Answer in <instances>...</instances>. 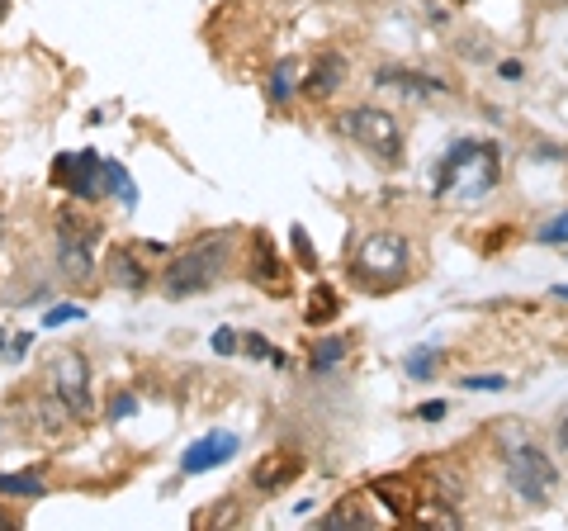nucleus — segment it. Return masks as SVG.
<instances>
[{"label": "nucleus", "instance_id": "f257e3e1", "mask_svg": "<svg viewBox=\"0 0 568 531\" xmlns=\"http://www.w3.org/2000/svg\"><path fill=\"white\" fill-rule=\"evenodd\" d=\"M228 252H232V242L223 238V233L190 242L180 257H171V266H166V275H161L166 299H195V294L213 290L218 275L228 271Z\"/></svg>", "mask_w": 568, "mask_h": 531}, {"label": "nucleus", "instance_id": "f03ea898", "mask_svg": "<svg viewBox=\"0 0 568 531\" xmlns=\"http://www.w3.org/2000/svg\"><path fill=\"white\" fill-rule=\"evenodd\" d=\"M460 181H469L464 190L469 195H488L497 185V147L493 143H455L445 152V162L436 166V176H431V195L445 200L450 190Z\"/></svg>", "mask_w": 568, "mask_h": 531}, {"label": "nucleus", "instance_id": "7ed1b4c3", "mask_svg": "<svg viewBox=\"0 0 568 531\" xmlns=\"http://www.w3.org/2000/svg\"><path fill=\"white\" fill-rule=\"evenodd\" d=\"M337 133L351 138L355 147L374 152L379 162H398L403 157V129L384 105H351V110L337 114Z\"/></svg>", "mask_w": 568, "mask_h": 531}, {"label": "nucleus", "instance_id": "20e7f679", "mask_svg": "<svg viewBox=\"0 0 568 531\" xmlns=\"http://www.w3.org/2000/svg\"><path fill=\"white\" fill-rule=\"evenodd\" d=\"M408 257H412V247L398 233H370V238L355 247L351 275L360 285H370V290H393L408 275Z\"/></svg>", "mask_w": 568, "mask_h": 531}, {"label": "nucleus", "instance_id": "39448f33", "mask_svg": "<svg viewBox=\"0 0 568 531\" xmlns=\"http://www.w3.org/2000/svg\"><path fill=\"white\" fill-rule=\"evenodd\" d=\"M507 479H512V489L531 508H540V503H550V494L559 489V465L550 460V451H540V446H512L507 451Z\"/></svg>", "mask_w": 568, "mask_h": 531}, {"label": "nucleus", "instance_id": "423d86ee", "mask_svg": "<svg viewBox=\"0 0 568 531\" xmlns=\"http://www.w3.org/2000/svg\"><path fill=\"white\" fill-rule=\"evenodd\" d=\"M48 385L71 418H90V361L76 347H62L48 361Z\"/></svg>", "mask_w": 568, "mask_h": 531}, {"label": "nucleus", "instance_id": "0eeeda50", "mask_svg": "<svg viewBox=\"0 0 568 531\" xmlns=\"http://www.w3.org/2000/svg\"><path fill=\"white\" fill-rule=\"evenodd\" d=\"M105 162L95 157V147L86 152H67V157H57L53 162V185L57 190H67L76 200H100L105 195Z\"/></svg>", "mask_w": 568, "mask_h": 531}, {"label": "nucleus", "instance_id": "6e6552de", "mask_svg": "<svg viewBox=\"0 0 568 531\" xmlns=\"http://www.w3.org/2000/svg\"><path fill=\"white\" fill-rule=\"evenodd\" d=\"M374 86H384V91H398L403 100H417V105L436 100V95H450V86H445L441 76L417 72V67H379V72H374Z\"/></svg>", "mask_w": 568, "mask_h": 531}, {"label": "nucleus", "instance_id": "1a4fd4ad", "mask_svg": "<svg viewBox=\"0 0 568 531\" xmlns=\"http://www.w3.org/2000/svg\"><path fill=\"white\" fill-rule=\"evenodd\" d=\"M303 475V456L299 451H266V456L251 465V489H261V494H280L284 484H294Z\"/></svg>", "mask_w": 568, "mask_h": 531}, {"label": "nucleus", "instance_id": "9d476101", "mask_svg": "<svg viewBox=\"0 0 568 531\" xmlns=\"http://www.w3.org/2000/svg\"><path fill=\"white\" fill-rule=\"evenodd\" d=\"M237 432H209V437H199L185 456H180V470L185 475H204V470H218V465H228L237 456Z\"/></svg>", "mask_w": 568, "mask_h": 531}, {"label": "nucleus", "instance_id": "9b49d317", "mask_svg": "<svg viewBox=\"0 0 568 531\" xmlns=\"http://www.w3.org/2000/svg\"><path fill=\"white\" fill-rule=\"evenodd\" d=\"M57 271L76 280V285H86L90 275H95V261H90V238L81 233H57Z\"/></svg>", "mask_w": 568, "mask_h": 531}, {"label": "nucleus", "instance_id": "f8f14e48", "mask_svg": "<svg viewBox=\"0 0 568 531\" xmlns=\"http://www.w3.org/2000/svg\"><path fill=\"white\" fill-rule=\"evenodd\" d=\"M341 81H346V57H341V53H322L318 62L308 67V76H303V95H308V100H327Z\"/></svg>", "mask_w": 568, "mask_h": 531}, {"label": "nucleus", "instance_id": "ddd939ff", "mask_svg": "<svg viewBox=\"0 0 568 531\" xmlns=\"http://www.w3.org/2000/svg\"><path fill=\"white\" fill-rule=\"evenodd\" d=\"M251 247H256L251 280H256V285H266V290H284V285H289V275H284V261L275 257V242H270L266 233H256V238H251Z\"/></svg>", "mask_w": 568, "mask_h": 531}, {"label": "nucleus", "instance_id": "4468645a", "mask_svg": "<svg viewBox=\"0 0 568 531\" xmlns=\"http://www.w3.org/2000/svg\"><path fill=\"white\" fill-rule=\"evenodd\" d=\"M109 280L119 285V290H147V266L133 247H114V257H109Z\"/></svg>", "mask_w": 568, "mask_h": 531}, {"label": "nucleus", "instance_id": "2eb2a0df", "mask_svg": "<svg viewBox=\"0 0 568 531\" xmlns=\"http://www.w3.org/2000/svg\"><path fill=\"white\" fill-rule=\"evenodd\" d=\"M346 356H351V342H346V337H322L318 347H313V356H308V375H332Z\"/></svg>", "mask_w": 568, "mask_h": 531}, {"label": "nucleus", "instance_id": "dca6fc26", "mask_svg": "<svg viewBox=\"0 0 568 531\" xmlns=\"http://www.w3.org/2000/svg\"><path fill=\"white\" fill-rule=\"evenodd\" d=\"M308 299H313V304H308V323H313V328H318V323H332V318H337L341 299H337V290H332V285H318V290L308 294Z\"/></svg>", "mask_w": 568, "mask_h": 531}, {"label": "nucleus", "instance_id": "f3484780", "mask_svg": "<svg viewBox=\"0 0 568 531\" xmlns=\"http://www.w3.org/2000/svg\"><path fill=\"white\" fill-rule=\"evenodd\" d=\"M0 494L5 498H43V479L38 475H0Z\"/></svg>", "mask_w": 568, "mask_h": 531}, {"label": "nucleus", "instance_id": "a211bd4d", "mask_svg": "<svg viewBox=\"0 0 568 531\" xmlns=\"http://www.w3.org/2000/svg\"><path fill=\"white\" fill-rule=\"evenodd\" d=\"M294 62H280L275 72H270V105H289V95H294Z\"/></svg>", "mask_w": 568, "mask_h": 531}, {"label": "nucleus", "instance_id": "6ab92c4d", "mask_svg": "<svg viewBox=\"0 0 568 531\" xmlns=\"http://www.w3.org/2000/svg\"><path fill=\"white\" fill-rule=\"evenodd\" d=\"M105 190L119 195L124 204H138V190H133V181H128V171L119 162H105Z\"/></svg>", "mask_w": 568, "mask_h": 531}, {"label": "nucleus", "instance_id": "aec40b11", "mask_svg": "<svg viewBox=\"0 0 568 531\" xmlns=\"http://www.w3.org/2000/svg\"><path fill=\"white\" fill-rule=\"evenodd\" d=\"M436 366H441V351H436V347H417L408 356V375H412V380H431Z\"/></svg>", "mask_w": 568, "mask_h": 531}, {"label": "nucleus", "instance_id": "412c9836", "mask_svg": "<svg viewBox=\"0 0 568 531\" xmlns=\"http://www.w3.org/2000/svg\"><path fill=\"white\" fill-rule=\"evenodd\" d=\"M128 413H138V399H133L128 389H114V394H109V418L119 422V418H128Z\"/></svg>", "mask_w": 568, "mask_h": 531}, {"label": "nucleus", "instance_id": "4be33fe9", "mask_svg": "<svg viewBox=\"0 0 568 531\" xmlns=\"http://www.w3.org/2000/svg\"><path fill=\"white\" fill-rule=\"evenodd\" d=\"M540 242H550V247H559V242H568V214H559V219H550L540 233H535Z\"/></svg>", "mask_w": 568, "mask_h": 531}, {"label": "nucleus", "instance_id": "5701e85b", "mask_svg": "<svg viewBox=\"0 0 568 531\" xmlns=\"http://www.w3.org/2000/svg\"><path fill=\"white\" fill-rule=\"evenodd\" d=\"M289 238H294V252H299V266H308V271H313V266H318V257H313V242H308V233H303V228H289Z\"/></svg>", "mask_w": 568, "mask_h": 531}, {"label": "nucleus", "instance_id": "b1692460", "mask_svg": "<svg viewBox=\"0 0 568 531\" xmlns=\"http://www.w3.org/2000/svg\"><path fill=\"white\" fill-rule=\"evenodd\" d=\"M81 318H86V309H71V304L43 313V323H48V328H62V323H81Z\"/></svg>", "mask_w": 568, "mask_h": 531}, {"label": "nucleus", "instance_id": "393cba45", "mask_svg": "<svg viewBox=\"0 0 568 531\" xmlns=\"http://www.w3.org/2000/svg\"><path fill=\"white\" fill-rule=\"evenodd\" d=\"M464 389H507V375H464Z\"/></svg>", "mask_w": 568, "mask_h": 531}, {"label": "nucleus", "instance_id": "a878e982", "mask_svg": "<svg viewBox=\"0 0 568 531\" xmlns=\"http://www.w3.org/2000/svg\"><path fill=\"white\" fill-rule=\"evenodd\" d=\"M242 351H247L251 361H266V356H270V342L261 337V332H247V342H242Z\"/></svg>", "mask_w": 568, "mask_h": 531}, {"label": "nucleus", "instance_id": "bb28decb", "mask_svg": "<svg viewBox=\"0 0 568 531\" xmlns=\"http://www.w3.org/2000/svg\"><path fill=\"white\" fill-rule=\"evenodd\" d=\"M213 351H218V356H232V351H237V332L218 328V332H213Z\"/></svg>", "mask_w": 568, "mask_h": 531}, {"label": "nucleus", "instance_id": "cd10ccee", "mask_svg": "<svg viewBox=\"0 0 568 531\" xmlns=\"http://www.w3.org/2000/svg\"><path fill=\"white\" fill-rule=\"evenodd\" d=\"M445 413H450V403H445V399H431V403H422V408H417V418H422V422H441Z\"/></svg>", "mask_w": 568, "mask_h": 531}, {"label": "nucleus", "instance_id": "c85d7f7f", "mask_svg": "<svg viewBox=\"0 0 568 531\" xmlns=\"http://www.w3.org/2000/svg\"><path fill=\"white\" fill-rule=\"evenodd\" d=\"M29 347H34V332H19V337H10V342H5V356H10V361H19Z\"/></svg>", "mask_w": 568, "mask_h": 531}, {"label": "nucleus", "instance_id": "c756f323", "mask_svg": "<svg viewBox=\"0 0 568 531\" xmlns=\"http://www.w3.org/2000/svg\"><path fill=\"white\" fill-rule=\"evenodd\" d=\"M497 76H502V81H521V76H526V67H521V62H502V67H497Z\"/></svg>", "mask_w": 568, "mask_h": 531}, {"label": "nucleus", "instance_id": "7c9ffc66", "mask_svg": "<svg viewBox=\"0 0 568 531\" xmlns=\"http://www.w3.org/2000/svg\"><path fill=\"white\" fill-rule=\"evenodd\" d=\"M559 446H564V451H568V418L559 422Z\"/></svg>", "mask_w": 568, "mask_h": 531}, {"label": "nucleus", "instance_id": "2f4dec72", "mask_svg": "<svg viewBox=\"0 0 568 531\" xmlns=\"http://www.w3.org/2000/svg\"><path fill=\"white\" fill-rule=\"evenodd\" d=\"M550 294H554V299H564V304H568V285H554Z\"/></svg>", "mask_w": 568, "mask_h": 531}, {"label": "nucleus", "instance_id": "473e14b6", "mask_svg": "<svg viewBox=\"0 0 568 531\" xmlns=\"http://www.w3.org/2000/svg\"><path fill=\"white\" fill-rule=\"evenodd\" d=\"M0 242H5V200H0Z\"/></svg>", "mask_w": 568, "mask_h": 531}, {"label": "nucleus", "instance_id": "72a5a7b5", "mask_svg": "<svg viewBox=\"0 0 568 531\" xmlns=\"http://www.w3.org/2000/svg\"><path fill=\"white\" fill-rule=\"evenodd\" d=\"M5 15H10V0H0V19H5Z\"/></svg>", "mask_w": 568, "mask_h": 531}, {"label": "nucleus", "instance_id": "f704fd0d", "mask_svg": "<svg viewBox=\"0 0 568 531\" xmlns=\"http://www.w3.org/2000/svg\"><path fill=\"white\" fill-rule=\"evenodd\" d=\"M10 527H15V522H10V517H0V531H10Z\"/></svg>", "mask_w": 568, "mask_h": 531}]
</instances>
